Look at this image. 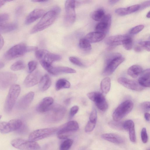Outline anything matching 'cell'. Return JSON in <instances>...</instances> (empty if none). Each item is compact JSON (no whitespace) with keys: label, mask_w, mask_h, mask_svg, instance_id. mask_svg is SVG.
I'll return each mask as SVG.
<instances>
[{"label":"cell","mask_w":150,"mask_h":150,"mask_svg":"<svg viewBox=\"0 0 150 150\" xmlns=\"http://www.w3.org/2000/svg\"><path fill=\"white\" fill-rule=\"evenodd\" d=\"M61 11L58 6L53 7L43 15L40 21L33 27L30 33L34 34L47 28L54 22Z\"/></svg>","instance_id":"1"},{"label":"cell","mask_w":150,"mask_h":150,"mask_svg":"<svg viewBox=\"0 0 150 150\" xmlns=\"http://www.w3.org/2000/svg\"><path fill=\"white\" fill-rule=\"evenodd\" d=\"M36 47H28L24 43L16 45L10 48L5 54V57L8 60H11L23 56L26 52L36 51Z\"/></svg>","instance_id":"2"},{"label":"cell","mask_w":150,"mask_h":150,"mask_svg":"<svg viewBox=\"0 0 150 150\" xmlns=\"http://www.w3.org/2000/svg\"><path fill=\"white\" fill-rule=\"evenodd\" d=\"M20 91L19 85L13 84L11 86L4 105V109L6 112H9L12 110Z\"/></svg>","instance_id":"3"},{"label":"cell","mask_w":150,"mask_h":150,"mask_svg":"<svg viewBox=\"0 0 150 150\" xmlns=\"http://www.w3.org/2000/svg\"><path fill=\"white\" fill-rule=\"evenodd\" d=\"M133 103L130 100H127L121 103L116 109L112 114L114 121H118L129 113L132 110Z\"/></svg>","instance_id":"4"},{"label":"cell","mask_w":150,"mask_h":150,"mask_svg":"<svg viewBox=\"0 0 150 150\" xmlns=\"http://www.w3.org/2000/svg\"><path fill=\"white\" fill-rule=\"evenodd\" d=\"M76 1L68 0L66 1L65 3V15L64 21L65 26H71L75 21L76 18Z\"/></svg>","instance_id":"5"},{"label":"cell","mask_w":150,"mask_h":150,"mask_svg":"<svg viewBox=\"0 0 150 150\" xmlns=\"http://www.w3.org/2000/svg\"><path fill=\"white\" fill-rule=\"evenodd\" d=\"M46 112L47 119L51 121L56 122L62 119L65 113L66 109L61 105L55 104L52 105Z\"/></svg>","instance_id":"6"},{"label":"cell","mask_w":150,"mask_h":150,"mask_svg":"<svg viewBox=\"0 0 150 150\" xmlns=\"http://www.w3.org/2000/svg\"><path fill=\"white\" fill-rule=\"evenodd\" d=\"M11 145L20 150H39L40 147L35 141L27 140L21 138H16L11 142Z\"/></svg>","instance_id":"7"},{"label":"cell","mask_w":150,"mask_h":150,"mask_svg":"<svg viewBox=\"0 0 150 150\" xmlns=\"http://www.w3.org/2000/svg\"><path fill=\"white\" fill-rule=\"evenodd\" d=\"M79 125L75 121L68 122L57 128L56 132L57 137L61 139L67 138L69 134L71 132L77 130Z\"/></svg>","instance_id":"8"},{"label":"cell","mask_w":150,"mask_h":150,"mask_svg":"<svg viewBox=\"0 0 150 150\" xmlns=\"http://www.w3.org/2000/svg\"><path fill=\"white\" fill-rule=\"evenodd\" d=\"M57 129V128L53 127L36 130L30 134L28 139L34 141L41 140L52 135Z\"/></svg>","instance_id":"9"},{"label":"cell","mask_w":150,"mask_h":150,"mask_svg":"<svg viewBox=\"0 0 150 150\" xmlns=\"http://www.w3.org/2000/svg\"><path fill=\"white\" fill-rule=\"evenodd\" d=\"M87 95L90 100L94 102L100 110L105 111L107 109L108 104L102 93L98 91L92 92L88 93Z\"/></svg>","instance_id":"10"},{"label":"cell","mask_w":150,"mask_h":150,"mask_svg":"<svg viewBox=\"0 0 150 150\" xmlns=\"http://www.w3.org/2000/svg\"><path fill=\"white\" fill-rule=\"evenodd\" d=\"M17 78L16 75L12 73H0V88L5 89L11 86L16 81Z\"/></svg>","instance_id":"11"},{"label":"cell","mask_w":150,"mask_h":150,"mask_svg":"<svg viewBox=\"0 0 150 150\" xmlns=\"http://www.w3.org/2000/svg\"><path fill=\"white\" fill-rule=\"evenodd\" d=\"M111 23V16L109 14L105 15L102 20L96 26V32L105 34L109 30Z\"/></svg>","instance_id":"12"},{"label":"cell","mask_w":150,"mask_h":150,"mask_svg":"<svg viewBox=\"0 0 150 150\" xmlns=\"http://www.w3.org/2000/svg\"><path fill=\"white\" fill-rule=\"evenodd\" d=\"M125 58L120 56L116 57L106 64L103 74L109 75L112 74L118 66L125 60Z\"/></svg>","instance_id":"13"},{"label":"cell","mask_w":150,"mask_h":150,"mask_svg":"<svg viewBox=\"0 0 150 150\" xmlns=\"http://www.w3.org/2000/svg\"><path fill=\"white\" fill-rule=\"evenodd\" d=\"M42 77L41 73L39 71H33L26 77L24 81V84L27 87H32L39 82Z\"/></svg>","instance_id":"14"},{"label":"cell","mask_w":150,"mask_h":150,"mask_svg":"<svg viewBox=\"0 0 150 150\" xmlns=\"http://www.w3.org/2000/svg\"><path fill=\"white\" fill-rule=\"evenodd\" d=\"M117 81L125 87L131 90L139 91L144 89V87L141 86L138 82L124 77L119 78Z\"/></svg>","instance_id":"15"},{"label":"cell","mask_w":150,"mask_h":150,"mask_svg":"<svg viewBox=\"0 0 150 150\" xmlns=\"http://www.w3.org/2000/svg\"><path fill=\"white\" fill-rule=\"evenodd\" d=\"M23 123L20 119H14L6 122L4 127L0 132L6 134L11 132L17 131L22 125Z\"/></svg>","instance_id":"16"},{"label":"cell","mask_w":150,"mask_h":150,"mask_svg":"<svg viewBox=\"0 0 150 150\" xmlns=\"http://www.w3.org/2000/svg\"><path fill=\"white\" fill-rule=\"evenodd\" d=\"M34 96V93L31 91L23 96L17 103L16 105L17 108L20 110L26 109L32 102Z\"/></svg>","instance_id":"17"},{"label":"cell","mask_w":150,"mask_h":150,"mask_svg":"<svg viewBox=\"0 0 150 150\" xmlns=\"http://www.w3.org/2000/svg\"><path fill=\"white\" fill-rule=\"evenodd\" d=\"M45 11L43 9L37 8L33 10L26 17L25 24H30L42 17L45 14Z\"/></svg>","instance_id":"18"},{"label":"cell","mask_w":150,"mask_h":150,"mask_svg":"<svg viewBox=\"0 0 150 150\" xmlns=\"http://www.w3.org/2000/svg\"><path fill=\"white\" fill-rule=\"evenodd\" d=\"M128 36L127 35H123L111 36L106 39L105 42L110 47H113L122 45L123 40Z\"/></svg>","instance_id":"19"},{"label":"cell","mask_w":150,"mask_h":150,"mask_svg":"<svg viewBox=\"0 0 150 150\" xmlns=\"http://www.w3.org/2000/svg\"><path fill=\"white\" fill-rule=\"evenodd\" d=\"M101 138L104 140L112 143L120 144L123 143L125 139L121 136L114 133H105L101 135Z\"/></svg>","instance_id":"20"},{"label":"cell","mask_w":150,"mask_h":150,"mask_svg":"<svg viewBox=\"0 0 150 150\" xmlns=\"http://www.w3.org/2000/svg\"><path fill=\"white\" fill-rule=\"evenodd\" d=\"M54 100L51 97H46L38 104L36 108L37 110L39 112H46L52 105Z\"/></svg>","instance_id":"21"},{"label":"cell","mask_w":150,"mask_h":150,"mask_svg":"<svg viewBox=\"0 0 150 150\" xmlns=\"http://www.w3.org/2000/svg\"><path fill=\"white\" fill-rule=\"evenodd\" d=\"M105 34L95 31L89 33L84 38L90 43H94L102 40L105 38Z\"/></svg>","instance_id":"22"},{"label":"cell","mask_w":150,"mask_h":150,"mask_svg":"<svg viewBox=\"0 0 150 150\" xmlns=\"http://www.w3.org/2000/svg\"><path fill=\"white\" fill-rule=\"evenodd\" d=\"M139 8L140 5L136 4L127 8H119L116 9L115 12L120 16H124L135 12L139 9Z\"/></svg>","instance_id":"23"},{"label":"cell","mask_w":150,"mask_h":150,"mask_svg":"<svg viewBox=\"0 0 150 150\" xmlns=\"http://www.w3.org/2000/svg\"><path fill=\"white\" fill-rule=\"evenodd\" d=\"M53 74L57 75L62 73H74L76 72L74 69L67 67H52L48 71Z\"/></svg>","instance_id":"24"},{"label":"cell","mask_w":150,"mask_h":150,"mask_svg":"<svg viewBox=\"0 0 150 150\" xmlns=\"http://www.w3.org/2000/svg\"><path fill=\"white\" fill-rule=\"evenodd\" d=\"M150 69H148L143 71L141 74L138 82L142 87H150Z\"/></svg>","instance_id":"25"},{"label":"cell","mask_w":150,"mask_h":150,"mask_svg":"<svg viewBox=\"0 0 150 150\" xmlns=\"http://www.w3.org/2000/svg\"><path fill=\"white\" fill-rule=\"evenodd\" d=\"M52 81L51 79L47 74L42 76L39 82V87L40 90L44 91L47 90L51 86Z\"/></svg>","instance_id":"26"},{"label":"cell","mask_w":150,"mask_h":150,"mask_svg":"<svg viewBox=\"0 0 150 150\" xmlns=\"http://www.w3.org/2000/svg\"><path fill=\"white\" fill-rule=\"evenodd\" d=\"M61 59L60 55L51 53L47 50L41 60H44L52 64L53 62L59 61Z\"/></svg>","instance_id":"27"},{"label":"cell","mask_w":150,"mask_h":150,"mask_svg":"<svg viewBox=\"0 0 150 150\" xmlns=\"http://www.w3.org/2000/svg\"><path fill=\"white\" fill-rule=\"evenodd\" d=\"M143 71L142 68L140 66L134 65L128 69L127 72L129 76L133 78H135L141 75Z\"/></svg>","instance_id":"28"},{"label":"cell","mask_w":150,"mask_h":150,"mask_svg":"<svg viewBox=\"0 0 150 150\" xmlns=\"http://www.w3.org/2000/svg\"><path fill=\"white\" fill-rule=\"evenodd\" d=\"M111 86V81L109 77L103 79L100 83V88L103 93L106 94L109 92Z\"/></svg>","instance_id":"29"},{"label":"cell","mask_w":150,"mask_h":150,"mask_svg":"<svg viewBox=\"0 0 150 150\" xmlns=\"http://www.w3.org/2000/svg\"><path fill=\"white\" fill-rule=\"evenodd\" d=\"M70 86V83L68 81L64 79H60L56 83L55 89L58 91L63 88H69Z\"/></svg>","instance_id":"30"},{"label":"cell","mask_w":150,"mask_h":150,"mask_svg":"<svg viewBox=\"0 0 150 150\" xmlns=\"http://www.w3.org/2000/svg\"><path fill=\"white\" fill-rule=\"evenodd\" d=\"M105 15L103 10L99 9L93 12L92 14L91 17L95 21H100Z\"/></svg>","instance_id":"31"},{"label":"cell","mask_w":150,"mask_h":150,"mask_svg":"<svg viewBox=\"0 0 150 150\" xmlns=\"http://www.w3.org/2000/svg\"><path fill=\"white\" fill-rule=\"evenodd\" d=\"M79 46L81 49L85 51H89L91 49V43L85 38L80 40Z\"/></svg>","instance_id":"32"},{"label":"cell","mask_w":150,"mask_h":150,"mask_svg":"<svg viewBox=\"0 0 150 150\" xmlns=\"http://www.w3.org/2000/svg\"><path fill=\"white\" fill-rule=\"evenodd\" d=\"M73 140L71 139H67L60 144L59 150H69L71 146Z\"/></svg>","instance_id":"33"},{"label":"cell","mask_w":150,"mask_h":150,"mask_svg":"<svg viewBox=\"0 0 150 150\" xmlns=\"http://www.w3.org/2000/svg\"><path fill=\"white\" fill-rule=\"evenodd\" d=\"M25 64L24 62L21 60L18 61L12 64L10 68L13 71H17L24 69Z\"/></svg>","instance_id":"34"},{"label":"cell","mask_w":150,"mask_h":150,"mask_svg":"<svg viewBox=\"0 0 150 150\" xmlns=\"http://www.w3.org/2000/svg\"><path fill=\"white\" fill-rule=\"evenodd\" d=\"M17 25L15 23L7 24L2 27H0V31L6 33L15 30L17 28Z\"/></svg>","instance_id":"35"},{"label":"cell","mask_w":150,"mask_h":150,"mask_svg":"<svg viewBox=\"0 0 150 150\" xmlns=\"http://www.w3.org/2000/svg\"><path fill=\"white\" fill-rule=\"evenodd\" d=\"M123 122L118 121H112L110 122L108 125L112 128L119 130H124L123 126Z\"/></svg>","instance_id":"36"},{"label":"cell","mask_w":150,"mask_h":150,"mask_svg":"<svg viewBox=\"0 0 150 150\" xmlns=\"http://www.w3.org/2000/svg\"><path fill=\"white\" fill-rule=\"evenodd\" d=\"M122 45L126 50H131L132 48L133 45L132 38L128 36L123 40Z\"/></svg>","instance_id":"37"},{"label":"cell","mask_w":150,"mask_h":150,"mask_svg":"<svg viewBox=\"0 0 150 150\" xmlns=\"http://www.w3.org/2000/svg\"><path fill=\"white\" fill-rule=\"evenodd\" d=\"M9 15L7 13L0 14V27H2L7 24Z\"/></svg>","instance_id":"38"},{"label":"cell","mask_w":150,"mask_h":150,"mask_svg":"<svg viewBox=\"0 0 150 150\" xmlns=\"http://www.w3.org/2000/svg\"><path fill=\"white\" fill-rule=\"evenodd\" d=\"M128 131L129 132V137L130 141L132 142H135L136 141V138L134 125L130 128Z\"/></svg>","instance_id":"39"},{"label":"cell","mask_w":150,"mask_h":150,"mask_svg":"<svg viewBox=\"0 0 150 150\" xmlns=\"http://www.w3.org/2000/svg\"><path fill=\"white\" fill-rule=\"evenodd\" d=\"M96 123L89 120L85 127V132L87 133L92 132L94 129Z\"/></svg>","instance_id":"40"},{"label":"cell","mask_w":150,"mask_h":150,"mask_svg":"<svg viewBox=\"0 0 150 150\" xmlns=\"http://www.w3.org/2000/svg\"><path fill=\"white\" fill-rule=\"evenodd\" d=\"M144 28V26L142 25H137L132 28L129 31L130 33L132 34H137L142 30Z\"/></svg>","instance_id":"41"},{"label":"cell","mask_w":150,"mask_h":150,"mask_svg":"<svg viewBox=\"0 0 150 150\" xmlns=\"http://www.w3.org/2000/svg\"><path fill=\"white\" fill-rule=\"evenodd\" d=\"M69 60L73 64L81 67H84V65L78 58L74 57H69Z\"/></svg>","instance_id":"42"},{"label":"cell","mask_w":150,"mask_h":150,"mask_svg":"<svg viewBox=\"0 0 150 150\" xmlns=\"http://www.w3.org/2000/svg\"><path fill=\"white\" fill-rule=\"evenodd\" d=\"M47 50L44 49L37 50L35 51V54L36 58L39 61L41 60Z\"/></svg>","instance_id":"43"},{"label":"cell","mask_w":150,"mask_h":150,"mask_svg":"<svg viewBox=\"0 0 150 150\" xmlns=\"http://www.w3.org/2000/svg\"><path fill=\"white\" fill-rule=\"evenodd\" d=\"M134 125V122L130 120H127L123 122V126L124 130L128 131L130 128Z\"/></svg>","instance_id":"44"},{"label":"cell","mask_w":150,"mask_h":150,"mask_svg":"<svg viewBox=\"0 0 150 150\" xmlns=\"http://www.w3.org/2000/svg\"><path fill=\"white\" fill-rule=\"evenodd\" d=\"M141 137L142 142L144 143H146L148 140V136L145 128L142 129L141 132Z\"/></svg>","instance_id":"45"},{"label":"cell","mask_w":150,"mask_h":150,"mask_svg":"<svg viewBox=\"0 0 150 150\" xmlns=\"http://www.w3.org/2000/svg\"><path fill=\"white\" fill-rule=\"evenodd\" d=\"M37 66V63L35 61H31L28 64V71L29 73L33 72L36 69Z\"/></svg>","instance_id":"46"},{"label":"cell","mask_w":150,"mask_h":150,"mask_svg":"<svg viewBox=\"0 0 150 150\" xmlns=\"http://www.w3.org/2000/svg\"><path fill=\"white\" fill-rule=\"evenodd\" d=\"M89 121L96 123L97 120V113L95 108H93L90 114L89 117Z\"/></svg>","instance_id":"47"},{"label":"cell","mask_w":150,"mask_h":150,"mask_svg":"<svg viewBox=\"0 0 150 150\" xmlns=\"http://www.w3.org/2000/svg\"><path fill=\"white\" fill-rule=\"evenodd\" d=\"M139 45L141 46L144 49L148 51H150V41H141L138 43Z\"/></svg>","instance_id":"48"},{"label":"cell","mask_w":150,"mask_h":150,"mask_svg":"<svg viewBox=\"0 0 150 150\" xmlns=\"http://www.w3.org/2000/svg\"><path fill=\"white\" fill-rule=\"evenodd\" d=\"M141 109L144 112L149 111L150 109V102H145L141 103L140 105Z\"/></svg>","instance_id":"49"},{"label":"cell","mask_w":150,"mask_h":150,"mask_svg":"<svg viewBox=\"0 0 150 150\" xmlns=\"http://www.w3.org/2000/svg\"><path fill=\"white\" fill-rule=\"evenodd\" d=\"M79 108L77 105H75L71 107L69 112V117L70 118L73 117L77 112Z\"/></svg>","instance_id":"50"},{"label":"cell","mask_w":150,"mask_h":150,"mask_svg":"<svg viewBox=\"0 0 150 150\" xmlns=\"http://www.w3.org/2000/svg\"><path fill=\"white\" fill-rule=\"evenodd\" d=\"M150 1H148L142 3L140 5V9H143L150 6Z\"/></svg>","instance_id":"51"},{"label":"cell","mask_w":150,"mask_h":150,"mask_svg":"<svg viewBox=\"0 0 150 150\" xmlns=\"http://www.w3.org/2000/svg\"><path fill=\"white\" fill-rule=\"evenodd\" d=\"M144 49L139 45H137L134 47V50L137 52H140L142 51Z\"/></svg>","instance_id":"52"},{"label":"cell","mask_w":150,"mask_h":150,"mask_svg":"<svg viewBox=\"0 0 150 150\" xmlns=\"http://www.w3.org/2000/svg\"><path fill=\"white\" fill-rule=\"evenodd\" d=\"M4 45V40L2 36L0 34V50L2 48Z\"/></svg>","instance_id":"53"},{"label":"cell","mask_w":150,"mask_h":150,"mask_svg":"<svg viewBox=\"0 0 150 150\" xmlns=\"http://www.w3.org/2000/svg\"><path fill=\"white\" fill-rule=\"evenodd\" d=\"M144 117L145 119L147 121L150 120V114L147 112H145L144 114Z\"/></svg>","instance_id":"54"},{"label":"cell","mask_w":150,"mask_h":150,"mask_svg":"<svg viewBox=\"0 0 150 150\" xmlns=\"http://www.w3.org/2000/svg\"><path fill=\"white\" fill-rule=\"evenodd\" d=\"M48 0H33L32 1L33 2H45L47 1Z\"/></svg>","instance_id":"55"},{"label":"cell","mask_w":150,"mask_h":150,"mask_svg":"<svg viewBox=\"0 0 150 150\" xmlns=\"http://www.w3.org/2000/svg\"><path fill=\"white\" fill-rule=\"evenodd\" d=\"M119 1V0H109V3L110 4H114L115 3H117Z\"/></svg>","instance_id":"56"},{"label":"cell","mask_w":150,"mask_h":150,"mask_svg":"<svg viewBox=\"0 0 150 150\" xmlns=\"http://www.w3.org/2000/svg\"><path fill=\"white\" fill-rule=\"evenodd\" d=\"M7 1V0H0V8L4 5Z\"/></svg>","instance_id":"57"},{"label":"cell","mask_w":150,"mask_h":150,"mask_svg":"<svg viewBox=\"0 0 150 150\" xmlns=\"http://www.w3.org/2000/svg\"><path fill=\"white\" fill-rule=\"evenodd\" d=\"M71 99L70 98H68L66 99L65 100V103L66 105H68L70 102Z\"/></svg>","instance_id":"58"},{"label":"cell","mask_w":150,"mask_h":150,"mask_svg":"<svg viewBox=\"0 0 150 150\" xmlns=\"http://www.w3.org/2000/svg\"><path fill=\"white\" fill-rule=\"evenodd\" d=\"M4 64L3 63L0 62V69L2 68L4 66Z\"/></svg>","instance_id":"59"},{"label":"cell","mask_w":150,"mask_h":150,"mask_svg":"<svg viewBox=\"0 0 150 150\" xmlns=\"http://www.w3.org/2000/svg\"><path fill=\"white\" fill-rule=\"evenodd\" d=\"M146 17L148 18H150L149 11L147 13V14H146Z\"/></svg>","instance_id":"60"},{"label":"cell","mask_w":150,"mask_h":150,"mask_svg":"<svg viewBox=\"0 0 150 150\" xmlns=\"http://www.w3.org/2000/svg\"><path fill=\"white\" fill-rule=\"evenodd\" d=\"M1 116L0 115V119L1 118Z\"/></svg>","instance_id":"61"},{"label":"cell","mask_w":150,"mask_h":150,"mask_svg":"<svg viewBox=\"0 0 150 150\" xmlns=\"http://www.w3.org/2000/svg\"><path fill=\"white\" fill-rule=\"evenodd\" d=\"M146 150H150V149H148Z\"/></svg>","instance_id":"62"}]
</instances>
